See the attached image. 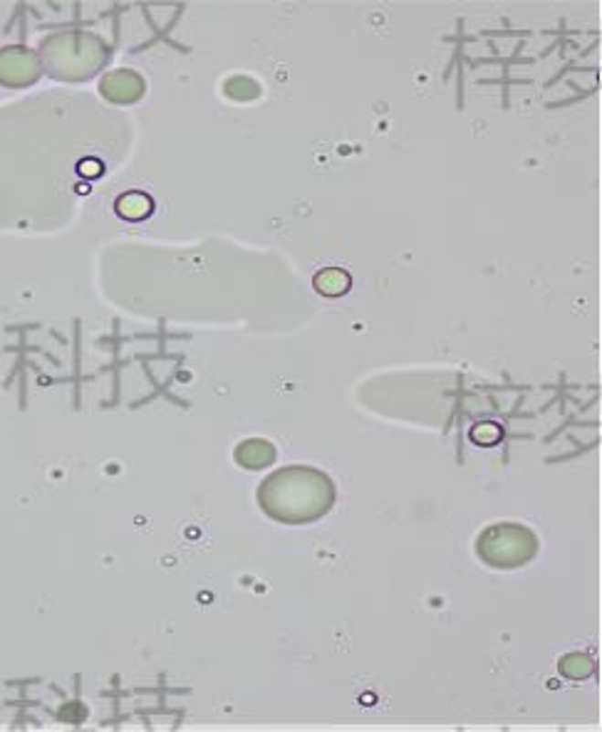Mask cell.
I'll list each match as a JSON object with an SVG mask.
<instances>
[{"instance_id":"cell-1","label":"cell","mask_w":602,"mask_h":732,"mask_svg":"<svg viewBox=\"0 0 602 732\" xmlns=\"http://www.w3.org/2000/svg\"><path fill=\"white\" fill-rule=\"evenodd\" d=\"M259 503L266 515L283 525H310L335 505V486L318 468L288 465L263 480Z\"/></svg>"},{"instance_id":"cell-2","label":"cell","mask_w":602,"mask_h":732,"mask_svg":"<svg viewBox=\"0 0 602 732\" xmlns=\"http://www.w3.org/2000/svg\"><path fill=\"white\" fill-rule=\"evenodd\" d=\"M40 65L55 79L79 82L97 75L107 65L110 52L100 37L90 33H60L52 35L40 47Z\"/></svg>"},{"instance_id":"cell-3","label":"cell","mask_w":602,"mask_h":732,"mask_svg":"<svg viewBox=\"0 0 602 732\" xmlns=\"http://www.w3.org/2000/svg\"><path fill=\"white\" fill-rule=\"evenodd\" d=\"M476 552L483 562L496 570L523 567L538 554V537L533 529L516 522L491 525L476 539Z\"/></svg>"},{"instance_id":"cell-4","label":"cell","mask_w":602,"mask_h":732,"mask_svg":"<svg viewBox=\"0 0 602 732\" xmlns=\"http://www.w3.org/2000/svg\"><path fill=\"white\" fill-rule=\"evenodd\" d=\"M43 75L37 52L27 47H5L0 50V85L27 87Z\"/></svg>"},{"instance_id":"cell-5","label":"cell","mask_w":602,"mask_h":732,"mask_svg":"<svg viewBox=\"0 0 602 732\" xmlns=\"http://www.w3.org/2000/svg\"><path fill=\"white\" fill-rule=\"evenodd\" d=\"M144 77L134 69H112L102 77L100 92L114 104H134L144 97Z\"/></svg>"},{"instance_id":"cell-6","label":"cell","mask_w":602,"mask_h":732,"mask_svg":"<svg viewBox=\"0 0 602 732\" xmlns=\"http://www.w3.org/2000/svg\"><path fill=\"white\" fill-rule=\"evenodd\" d=\"M233 455H236V463L246 470H260L268 468L276 460V448L268 441H260V438H248V441L238 443V448H236Z\"/></svg>"},{"instance_id":"cell-7","label":"cell","mask_w":602,"mask_h":732,"mask_svg":"<svg viewBox=\"0 0 602 732\" xmlns=\"http://www.w3.org/2000/svg\"><path fill=\"white\" fill-rule=\"evenodd\" d=\"M312 285H315V290H318L320 295H325V298H340L344 292H350V288H353V277H350V273L343 270V267H325V270H320V273L315 275Z\"/></svg>"},{"instance_id":"cell-8","label":"cell","mask_w":602,"mask_h":732,"mask_svg":"<svg viewBox=\"0 0 602 732\" xmlns=\"http://www.w3.org/2000/svg\"><path fill=\"white\" fill-rule=\"evenodd\" d=\"M154 211V201L142 193V191H130L124 196L117 198V214L127 221H142Z\"/></svg>"},{"instance_id":"cell-9","label":"cell","mask_w":602,"mask_h":732,"mask_svg":"<svg viewBox=\"0 0 602 732\" xmlns=\"http://www.w3.org/2000/svg\"><path fill=\"white\" fill-rule=\"evenodd\" d=\"M560 673L570 678V681H583V678H590L595 673V664L593 658L583 656V654H570L560 661Z\"/></svg>"},{"instance_id":"cell-10","label":"cell","mask_w":602,"mask_h":732,"mask_svg":"<svg viewBox=\"0 0 602 732\" xmlns=\"http://www.w3.org/2000/svg\"><path fill=\"white\" fill-rule=\"evenodd\" d=\"M471 438L479 445H493L496 441H501V428L496 424H481L479 428H473Z\"/></svg>"},{"instance_id":"cell-11","label":"cell","mask_w":602,"mask_h":732,"mask_svg":"<svg viewBox=\"0 0 602 732\" xmlns=\"http://www.w3.org/2000/svg\"><path fill=\"white\" fill-rule=\"evenodd\" d=\"M100 171H102V166H100V163H97V162L79 163V173H85V176H97Z\"/></svg>"}]
</instances>
